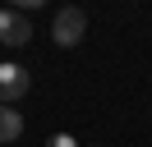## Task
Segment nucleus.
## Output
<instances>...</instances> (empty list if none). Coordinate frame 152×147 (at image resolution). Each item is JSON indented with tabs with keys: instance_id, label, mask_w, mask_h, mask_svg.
<instances>
[{
	"instance_id": "nucleus-1",
	"label": "nucleus",
	"mask_w": 152,
	"mask_h": 147,
	"mask_svg": "<svg viewBox=\"0 0 152 147\" xmlns=\"http://www.w3.org/2000/svg\"><path fill=\"white\" fill-rule=\"evenodd\" d=\"M88 37V14L78 5H65V9H56V18H51V41L56 46H78Z\"/></svg>"
},
{
	"instance_id": "nucleus-2",
	"label": "nucleus",
	"mask_w": 152,
	"mask_h": 147,
	"mask_svg": "<svg viewBox=\"0 0 152 147\" xmlns=\"http://www.w3.org/2000/svg\"><path fill=\"white\" fill-rule=\"evenodd\" d=\"M28 87H32V78H28L23 64L0 60V106H14L19 97H28Z\"/></svg>"
},
{
	"instance_id": "nucleus-3",
	"label": "nucleus",
	"mask_w": 152,
	"mask_h": 147,
	"mask_svg": "<svg viewBox=\"0 0 152 147\" xmlns=\"http://www.w3.org/2000/svg\"><path fill=\"white\" fill-rule=\"evenodd\" d=\"M32 41V23L19 9H0V46H28Z\"/></svg>"
},
{
	"instance_id": "nucleus-4",
	"label": "nucleus",
	"mask_w": 152,
	"mask_h": 147,
	"mask_svg": "<svg viewBox=\"0 0 152 147\" xmlns=\"http://www.w3.org/2000/svg\"><path fill=\"white\" fill-rule=\"evenodd\" d=\"M19 138H23V110H14V106H0V147L19 143Z\"/></svg>"
},
{
	"instance_id": "nucleus-5",
	"label": "nucleus",
	"mask_w": 152,
	"mask_h": 147,
	"mask_svg": "<svg viewBox=\"0 0 152 147\" xmlns=\"http://www.w3.org/2000/svg\"><path fill=\"white\" fill-rule=\"evenodd\" d=\"M51 147H78V143H74L69 133H56V138H51Z\"/></svg>"
}]
</instances>
